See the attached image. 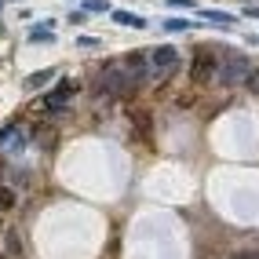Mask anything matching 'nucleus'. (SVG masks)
Masks as SVG:
<instances>
[{
  "label": "nucleus",
  "instance_id": "nucleus-16",
  "mask_svg": "<svg viewBox=\"0 0 259 259\" xmlns=\"http://www.w3.org/2000/svg\"><path fill=\"white\" fill-rule=\"evenodd\" d=\"M230 259H259V248H255V252H237V255H230Z\"/></svg>",
  "mask_w": 259,
  "mask_h": 259
},
{
  "label": "nucleus",
  "instance_id": "nucleus-2",
  "mask_svg": "<svg viewBox=\"0 0 259 259\" xmlns=\"http://www.w3.org/2000/svg\"><path fill=\"white\" fill-rule=\"evenodd\" d=\"M176 70H179V51L171 44H161V48L150 51V80L153 84H164Z\"/></svg>",
  "mask_w": 259,
  "mask_h": 259
},
{
  "label": "nucleus",
  "instance_id": "nucleus-1",
  "mask_svg": "<svg viewBox=\"0 0 259 259\" xmlns=\"http://www.w3.org/2000/svg\"><path fill=\"white\" fill-rule=\"evenodd\" d=\"M95 88H99V95H106V99H128V95L139 92V84L124 73V66H120V59H117V62H106L99 70Z\"/></svg>",
  "mask_w": 259,
  "mask_h": 259
},
{
  "label": "nucleus",
  "instance_id": "nucleus-5",
  "mask_svg": "<svg viewBox=\"0 0 259 259\" xmlns=\"http://www.w3.org/2000/svg\"><path fill=\"white\" fill-rule=\"evenodd\" d=\"M73 95H77V80H73V77H62L55 88L44 95V110H48V113H59V110L70 106V99H73Z\"/></svg>",
  "mask_w": 259,
  "mask_h": 259
},
{
  "label": "nucleus",
  "instance_id": "nucleus-13",
  "mask_svg": "<svg viewBox=\"0 0 259 259\" xmlns=\"http://www.w3.org/2000/svg\"><path fill=\"white\" fill-rule=\"evenodd\" d=\"M11 204H15V194H11L8 186H0V212H4V208H11Z\"/></svg>",
  "mask_w": 259,
  "mask_h": 259
},
{
  "label": "nucleus",
  "instance_id": "nucleus-10",
  "mask_svg": "<svg viewBox=\"0 0 259 259\" xmlns=\"http://www.w3.org/2000/svg\"><path fill=\"white\" fill-rule=\"evenodd\" d=\"M29 40L33 44H51V40H55V37H51V26H37V29L29 33Z\"/></svg>",
  "mask_w": 259,
  "mask_h": 259
},
{
  "label": "nucleus",
  "instance_id": "nucleus-8",
  "mask_svg": "<svg viewBox=\"0 0 259 259\" xmlns=\"http://www.w3.org/2000/svg\"><path fill=\"white\" fill-rule=\"evenodd\" d=\"M113 22H117V26H135V29H143V19H139V15H132V11H113Z\"/></svg>",
  "mask_w": 259,
  "mask_h": 259
},
{
  "label": "nucleus",
  "instance_id": "nucleus-17",
  "mask_svg": "<svg viewBox=\"0 0 259 259\" xmlns=\"http://www.w3.org/2000/svg\"><path fill=\"white\" fill-rule=\"evenodd\" d=\"M171 8H194V0H168Z\"/></svg>",
  "mask_w": 259,
  "mask_h": 259
},
{
  "label": "nucleus",
  "instance_id": "nucleus-3",
  "mask_svg": "<svg viewBox=\"0 0 259 259\" xmlns=\"http://www.w3.org/2000/svg\"><path fill=\"white\" fill-rule=\"evenodd\" d=\"M252 73H255V66H252L245 55H227L215 77H219V84H227V88H237V84L245 88V80H248Z\"/></svg>",
  "mask_w": 259,
  "mask_h": 259
},
{
  "label": "nucleus",
  "instance_id": "nucleus-7",
  "mask_svg": "<svg viewBox=\"0 0 259 259\" xmlns=\"http://www.w3.org/2000/svg\"><path fill=\"white\" fill-rule=\"evenodd\" d=\"M132 124H135V132H139L143 139H150V113L146 110H132Z\"/></svg>",
  "mask_w": 259,
  "mask_h": 259
},
{
  "label": "nucleus",
  "instance_id": "nucleus-15",
  "mask_svg": "<svg viewBox=\"0 0 259 259\" xmlns=\"http://www.w3.org/2000/svg\"><path fill=\"white\" fill-rule=\"evenodd\" d=\"M245 88H248L252 95H259V70H255V73H252V77L245 80Z\"/></svg>",
  "mask_w": 259,
  "mask_h": 259
},
{
  "label": "nucleus",
  "instance_id": "nucleus-11",
  "mask_svg": "<svg viewBox=\"0 0 259 259\" xmlns=\"http://www.w3.org/2000/svg\"><path fill=\"white\" fill-rule=\"evenodd\" d=\"M201 15H204L208 22H219V26H230V22H234L230 15H223V11H201Z\"/></svg>",
  "mask_w": 259,
  "mask_h": 259
},
{
  "label": "nucleus",
  "instance_id": "nucleus-14",
  "mask_svg": "<svg viewBox=\"0 0 259 259\" xmlns=\"http://www.w3.org/2000/svg\"><path fill=\"white\" fill-rule=\"evenodd\" d=\"M164 29H168V33H183V29H190V22H183V19H168Z\"/></svg>",
  "mask_w": 259,
  "mask_h": 259
},
{
  "label": "nucleus",
  "instance_id": "nucleus-12",
  "mask_svg": "<svg viewBox=\"0 0 259 259\" xmlns=\"http://www.w3.org/2000/svg\"><path fill=\"white\" fill-rule=\"evenodd\" d=\"M84 11H88V15H102V11H110V4H106V0H88Z\"/></svg>",
  "mask_w": 259,
  "mask_h": 259
},
{
  "label": "nucleus",
  "instance_id": "nucleus-9",
  "mask_svg": "<svg viewBox=\"0 0 259 259\" xmlns=\"http://www.w3.org/2000/svg\"><path fill=\"white\" fill-rule=\"evenodd\" d=\"M51 77H55L51 70H40V73H29V77H26V88H29V92H33V88H44V84H48Z\"/></svg>",
  "mask_w": 259,
  "mask_h": 259
},
{
  "label": "nucleus",
  "instance_id": "nucleus-4",
  "mask_svg": "<svg viewBox=\"0 0 259 259\" xmlns=\"http://www.w3.org/2000/svg\"><path fill=\"white\" fill-rule=\"evenodd\" d=\"M215 73H219V55L212 48H197L194 59H190V80L194 84H208Z\"/></svg>",
  "mask_w": 259,
  "mask_h": 259
},
{
  "label": "nucleus",
  "instance_id": "nucleus-6",
  "mask_svg": "<svg viewBox=\"0 0 259 259\" xmlns=\"http://www.w3.org/2000/svg\"><path fill=\"white\" fill-rule=\"evenodd\" d=\"M120 66H124V73H128L135 84L150 80V51H132V55L120 59Z\"/></svg>",
  "mask_w": 259,
  "mask_h": 259
}]
</instances>
